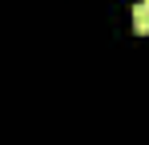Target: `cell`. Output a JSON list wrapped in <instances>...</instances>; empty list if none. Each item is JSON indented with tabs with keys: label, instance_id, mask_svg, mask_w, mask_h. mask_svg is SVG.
<instances>
[{
	"label": "cell",
	"instance_id": "obj_1",
	"mask_svg": "<svg viewBox=\"0 0 149 145\" xmlns=\"http://www.w3.org/2000/svg\"><path fill=\"white\" fill-rule=\"evenodd\" d=\"M133 28H137L141 36H149V0H141V4L133 8Z\"/></svg>",
	"mask_w": 149,
	"mask_h": 145
}]
</instances>
